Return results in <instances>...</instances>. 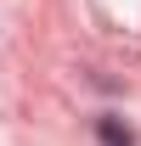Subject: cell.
<instances>
[{
	"label": "cell",
	"mask_w": 141,
	"mask_h": 146,
	"mask_svg": "<svg viewBox=\"0 0 141 146\" xmlns=\"http://www.w3.org/2000/svg\"><path fill=\"white\" fill-rule=\"evenodd\" d=\"M96 135H102V146H130V129H124L119 118H102V124H96Z\"/></svg>",
	"instance_id": "obj_1"
}]
</instances>
